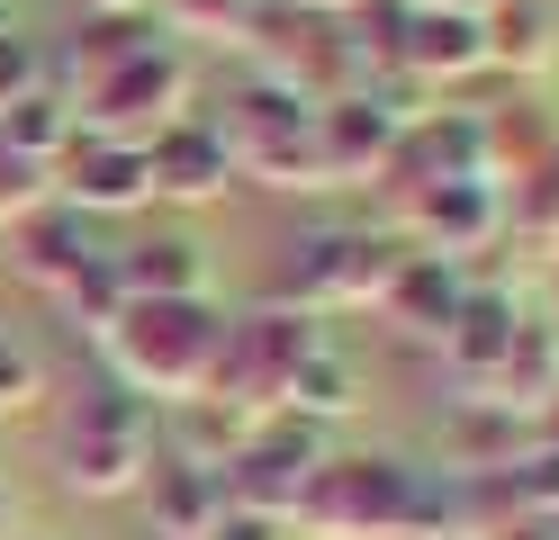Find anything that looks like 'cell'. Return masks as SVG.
Returning <instances> with one entry per match:
<instances>
[{"instance_id": "5b68a950", "label": "cell", "mask_w": 559, "mask_h": 540, "mask_svg": "<svg viewBox=\"0 0 559 540\" xmlns=\"http://www.w3.org/2000/svg\"><path fill=\"white\" fill-rule=\"evenodd\" d=\"M397 262H406V243L397 235H370V226L307 235V243H289V262H280V307H298V315L379 307V288L397 279Z\"/></svg>"}, {"instance_id": "4dcf8cb0", "label": "cell", "mask_w": 559, "mask_h": 540, "mask_svg": "<svg viewBox=\"0 0 559 540\" xmlns=\"http://www.w3.org/2000/svg\"><path fill=\"white\" fill-rule=\"evenodd\" d=\"M550 324H559V271H550Z\"/></svg>"}, {"instance_id": "e0dca14e", "label": "cell", "mask_w": 559, "mask_h": 540, "mask_svg": "<svg viewBox=\"0 0 559 540\" xmlns=\"http://www.w3.org/2000/svg\"><path fill=\"white\" fill-rule=\"evenodd\" d=\"M478 46H487V72H542L559 55L550 0H487L478 10Z\"/></svg>"}, {"instance_id": "ac0fdd59", "label": "cell", "mask_w": 559, "mask_h": 540, "mask_svg": "<svg viewBox=\"0 0 559 540\" xmlns=\"http://www.w3.org/2000/svg\"><path fill=\"white\" fill-rule=\"evenodd\" d=\"M514 451H523V415L497 406V396H469V406L451 415V432H442V459L461 468V478H497Z\"/></svg>"}, {"instance_id": "5bb4252c", "label": "cell", "mask_w": 559, "mask_h": 540, "mask_svg": "<svg viewBox=\"0 0 559 540\" xmlns=\"http://www.w3.org/2000/svg\"><path fill=\"white\" fill-rule=\"evenodd\" d=\"M461 298H469L461 262H442V252H415V243H406L397 279L379 288V315H389V324H406V334H433V343H442V324L461 315Z\"/></svg>"}, {"instance_id": "d4e9b609", "label": "cell", "mask_w": 559, "mask_h": 540, "mask_svg": "<svg viewBox=\"0 0 559 540\" xmlns=\"http://www.w3.org/2000/svg\"><path fill=\"white\" fill-rule=\"evenodd\" d=\"M37 396H46V370H37L19 343H0V415H27Z\"/></svg>"}, {"instance_id": "8992f818", "label": "cell", "mask_w": 559, "mask_h": 540, "mask_svg": "<svg viewBox=\"0 0 559 540\" xmlns=\"http://www.w3.org/2000/svg\"><path fill=\"white\" fill-rule=\"evenodd\" d=\"M145 468H154L145 396H127L109 379V387H91L82 406L63 415V487L73 495H127V487H145Z\"/></svg>"}, {"instance_id": "ba28073f", "label": "cell", "mask_w": 559, "mask_h": 540, "mask_svg": "<svg viewBox=\"0 0 559 540\" xmlns=\"http://www.w3.org/2000/svg\"><path fill=\"white\" fill-rule=\"evenodd\" d=\"M317 459H325V423H307V415H262V423L235 442V459L217 468V478H226V504L289 523L298 495H307V478H317Z\"/></svg>"}, {"instance_id": "ffe728a7", "label": "cell", "mask_w": 559, "mask_h": 540, "mask_svg": "<svg viewBox=\"0 0 559 540\" xmlns=\"http://www.w3.org/2000/svg\"><path fill=\"white\" fill-rule=\"evenodd\" d=\"M0 135H10L19 154H37V163L55 171V163H63V144L82 135V108H73V91H55V82H37L27 99H10V108H0Z\"/></svg>"}, {"instance_id": "30bf717a", "label": "cell", "mask_w": 559, "mask_h": 540, "mask_svg": "<svg viewBox=\"0 0 559 540\" xmlns=\"http://www.w3.org/2000/svg\"><path fill=\"white\" fill-rule=\"evenodd\" d=\"M397 127L406 108H389L379 91H334L317 99V163H325V190H343V180H379L397 154Z\"/></svg>"}, {"instance_id": "cb8c5ba5", "label": "cell", "mask_w": 559, "mask_h": 540, "mask_svg": "<svg viewBox=\"0 0 559 540\" xmlns=\"http://www.w3.org/2000/svg\"><path fill=\"white\" fill-rule=\"evenodd\" d=\"M163 36H243L253 19V0H154Z\"/></svg>"}, {"instance_id": "2e32d148", "label": "cell", "mask_w": 559, "mask_h": 540, "mask_svg": "<svg viewBox=\"0 0 559 540\" xmlns=\"http://www.w3.org/2000/svg\"><path fill=\"white\" fill-rule=\"evenodd\" d=\"M118 279H127V298H199L207 288V252L190 235H135L109 252Z\"/></svg>"}, {"instance_id": "603a6c76", "label": "cell", "mask_w": 559, "mask_h": 540, "mask_svg": "<svg viewBox=\"0 0 559 540\" xmlns=\"http://www.w3.org/2000/svg\"><path fill=\"white\" fill-rule=\"evenodd\" d=\"M46 199H55V171L0 135V226H19V216H27V207H46Z\"/></svg>"}, {"instance_id": "9c48e42d", "label": "cell", "mask_w": 559, "mask_h": 540, "mask_svg": "<svg viewBox=\"0 0 559 540\" xmlns=\"http://www.w3.org/2000/svg\"><path fill=\"white\" fill-rule=\"evenodd\" d=\"M55 199H73L82 216H135V207L154 199L145 144H135V135H99V127H82L73 144H63V163H55Z\"/></svg>"}, {"instance_id": "484cf974", "label": "cell", "mask_w": 559, "mask_h": 540, "mask_svg": "<svg viewBox=\"0 0 559 540\" xmlns=\"http://www.w3.org/2000/svg\"><path fill=\"white\" fill-rule=\"evenodd\" d=\"M37 82H46V55L27 46L19 27H10V36H0V108H10V99H27Z\"/></svg>"}, {"instance_id": "f1b7e54d", "label": "cell", "mask_w": 559, "mask_h": 540, "mask_svg": "<svg viewBox=\"0 0 559 540\" xmlns=\"http://www.w3.org/2000/svg\"><path fill=\"white\" fill-rule=\"evenodd\" d=\"M10 523H19V504H10V487H0V540H10Z\"/></svg>"}, {"instance_id": "1f68e13d", "label": "cell", "mask_w": 559, "mask_h": 540, "mask_svg": "<svg viewBox=\"0 0 559 540\" xmlns=\"http://www.w3.org/2000/svg\"><path fill=\"white\" fill-rule=\"evenodd\" d=\"M0 36H10V0H0Z\"/></svg>"}, {"instance_id": "7c38bea8", "label": "cell", "mask_w": 559, "mask_h": 540, "mask_svg": "<svg viewBox=\"0 0 559 540\" xmlns=\"http://www.w3.org/2000/svg\"><path fill=\"white\" fill-rule=\"evenodd\" d=\"M91 252H99V243H91V216H82L73 199H46V207H27L19 226H10V271H19L27 288H46V298L91 262Z\"/></svg>"}, {"instance_id": "44dd1931", "label": "cell", "mask_w": 559, "mask_h": 540, "mask_svg": "<svg viewBox=\"0 0 559 540\" xmlns=\"http://www.w3.org/2000/svg\"><path fill=\"white\" fill-rule=\"evenodd\" d=\"M497 199H506V226H514L523 243L559 252V144H550L542 163H523L514 180H497Z\"/></svg>"}, {"instance_id": "7a4b0ae2", "label": "cell", "mask_w": 559, "mask_h": 540, "mask_svg": "<svg viewBox=\"0 0 559 540\" xmlns=\"http://www.w3.org/2000/svg\"><path fill=\"white\" fill-rule=\"evenodd\" d=\"M289 531L317 540H425L442 531V487H425L406 459H317Z\"/></svg>"}, {"instance_id": "7402d4cb", "label": "cell", "mask_w": 559, "mask_h": 540, "mask_svg": "<svg viewBox=\"0 0 559 540\" xmlns=\"http://www.w3.org/2000/svg\"><path fill=\"white\" fill-rule=\"evenodd\" d=\"M55 307L73 315V334H91V343H99V324H109V315L127 307V279H118V262H109V252H91V262L55 288Z\"/></svg>"}, {"instance_id": "3957f363", "label": "cell", "mask_w": 559, "mask_h": 540, "mask_svg": "<svg viewBox=\"0 0 559 540\" xmlns=\"http://www.w3.org/2000/svg\"><path fill=\"white\" fill-rule=\"evenodd\" d=\"M317 334H325V315H298V307H253V315H235L226 324V343H217V370H207V387L199 396H217V406H235V415H280L289 406V379H298V360L317 351Z\"/></svg>"}, {"instance_id": "8fae6325", "label": "cell", "mask_w": 559, "mask_h": 540, "mask_svg": "<svg viewBox=\"0 0 559 540\" xmlns=\"http://www.w3.org/2000/svg\"><path fill=\"white\" fill-rule=\"evenodd\" d=\"M145 163H154V199H181V207L235 190V154H226L217 118H190V108H181L171 127L145 135Z\"/></svg>"}, {"instance_id": "52a82bcc", "label": "cell", "mask_w": 559, "mask_h": 540, "mask_svg": "<svg viewBox=\"0 0 559 540\" xmlns=\"http://www.w3.org/2000/svg\"><path fill=\"white\" fill-rule=\"evenodd\" d=\"M73 108H82V127L145 144L154 127H171L190 108V55H181V36H154V46H135L127 63L91 72V82L73 91Z\"/></svg>"}, {"instance_id": "f546056e", "label": "cell", "mask_w": 559, "mask_h": 540, "mask_svg": "<svg viewBox=\"0 0 559 540\" xmlns=\"http://www.w3.org/2000/svg\"><path fill=\"white\" fill-rule=\"evenodd\" d=\"M298 10H353V0H298Z\"/></svg>"}, {"instance_id": "83f0119b", "label": "cell", "mask_w": 559, "mask_h": 540, "mask_svg": "<svg viewBox=\"0 0 559 540\" xmlns=\"http://www.w3.org/2000/svg\"><path fill=\"white\" fill-rule=\"evenodd\" d=\"M127 10H154V0H82V19H127Z\"/></svg>"}, {"instance_id": "6da1fadb", "label": "cell", "mask_w": 559, "mask_h": 540, "mask_svg": "<svg viewBox=\"0 0 559 540\" xmlns=\"http://www.w3.org/2000/svg\"><path fill=\"white\" fill-rule=\"evenodd\" d=\"M217 343H226V315L217 298H127L109 324H99V360H109V379L127 396H163V406H181V396L207 387L217 370Z\"/></svg>"}, {"instance_id": "277c9868", "label": "cell", "mask_w": 559, "mask_h": 540, "mask_svg": "<svg viewBox=\"0 0 559 540\" xmlns=\"http://www.w3.org/2000/svg\"><path fill=\"white\" fill-rule=\"evenodd\" d=\"M226 154L235 180H262V190H325V163H317V99L289 91V82H253L226 118Z\"/></svg>"}, {"instance_id": "4316f807", "label": "cell", "mask_w": 559, "mask_h": 540, "mask_svg": "<svg viewBox=\"0 0 559 540\" xmlns=\"http://www.w3.org/2000/svg\"><path fill=\"white\" fill-rule=\"evenodd\" d=\"M280 531H289L280 514H243V504H226V523L207 531V540H280Z\"/></svg>"}, {"instance_id": "4fadbf2b", "label": "cell", "mask_w": 559, "mask_h": 540, "mask_svg": "<svg viewBox=\"0 0 559 540\" xmlns=\"http://www.w3.org/2000/svg\"><path fill=\"white\" fill-rule=\"evenodd\" d=\"M145 514H154V540H207V531L226 523V478H217V468L171 459V451H154V468H145Z\"/></svg>"}, {"instance_id": "d6986e66", "label": "cell", "mask_w": 559, "mask_h": 540, "mask_svg": "<svg viewBox=\"0 0 559 540\" xmlns=\"http://www.w3.org/2000/svg\"><path fill=\"white\" fill-rule=\"evenodd\" d=\"M361 406V370H353V351H343L334 334H317V351L298 360V379H289V406L280 415H307V423H343Z\"/></svg>"}, {"instance_id": "9a60e30c", "label": "cell", "mask_w": 559, "mask_h": 540, "mask_svg": "<svg viewBox=\"0 0 559 540\" xmlns=\"http://www.w3.org/2000/svg\"><path fill=\"white\" fill-rule=\"evenodd\" d=\"M514 324H523V307H514V298H497V288H469V298H461V315L442 324V360H451V370H461V379L487 396L497 360L514 351Z\"/></svg>"}]
</instances>
